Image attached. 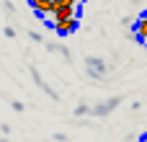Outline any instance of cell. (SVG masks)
I'll use <instances>...</instances> for the list:
<instances>
[{"instance_id": "cell-7", "label": "cell", "mask_w": 147, "mask_h": 142, "mask_svg": "<svg viewBox=\"0 0 147 142\" xmlns=\"http://www.w3.org/2000/svg\"><path fill=\"white\" fill-rule=\"evenodd\" d=\"M88 111H90V106H85V103H80V106L75 109V114H78V116H83V114H88Z\"/></svg>"}, {"instance_id": "cell-9", "label": "cell", "mask_w": 147, "mask_h": 142, "mask_svg": "<svg viewBox=\"0 0 147 142\" xmlns=\"http://www.w3.org/2000/svg\"><path fill=\"white\" fill-rule=\"evenodd\" d=\"M28 39H31V41H41V34H36V31H31V34H28Z\"/></svg>"}, {"instance_id": "cell-6", "label": "cell", "mask_w": 147, "mask_h": 142, "mask_svg": "<svg viewBox=\"0 0 147 142\" xmlns=\"http://www.w3.org/2000/svg\"><path fill=\"white\" fill-rule=\"evenodd\" d=\"M49 52H59L62 57H67V60H70V49H67V47H62V44H49Z\"/></svg>"}, {"instance_id": "cell-11", "label": "cell", "mask_w": 147, "mask_h": 142, "mask_svg": "<svg viewBox=\"0 0 147 142\" xmlns=\"http://www.w3.org/2000/svg\"><path fill=\"white\" fill-rule=\"evenodd\" d=\"M142 18H145V21H147V13H145V16H142Z\"/></svg>"}, {"instance_id": "cell-3", "label": "cell", "mask_w": 147, "mask_h": 142, "mask_svg": "<svg viewBox=\"0 0 147 142\" xmlns=\"http://www.w3.org/2000/svg\"><path fill=\"white\" fill-rule=\"evenodd\" d=\"M119 101H121V98H109L106 103H101V106H96V109H90V114H96V116H103V114H109V111H114V109L119 106Z\"/></svg>"}, {"instance_id": "cell-5", "label": "cell", "mask_w": 147, "mask_h": 142, "mask_svg": "<svg viewBox=\"0 0 147 142\" xmlns=\"http://www.w3.org/2000/svg\"><path fill=\"white\" fill-rule=\"evenodd\" d=\"M134 39L142 41V44L147 41V21L145 18H140V23H137V28H134Z\"/></svg>"}, {"instance_id": "cell-8", "label": "cell", "mask_w": 147, "mask_h": 142, "mask_svg": "<svg viewBox=\"0 0 147 142\" xmlns=\"http://www.w3.org/2000/svg\"><path fill=\"white\" fill-rule=\"evenodd\" d=\"M5 39H16V28H10V26H5Z\"/></svg>"}, {"instance_id": "cell-12", "label": "cell", "mask_w": 147, "mask_h": 142, "mask_svg": "<svg viewBox=\"0 0 147 142\" xmlns=\"http://www.w3.org/2000/svg\"><path fill=\"white\" fill-rule=\"evenodd\" d=\"M0 142H8V140H0Z\"/></svg>"}, {"instance_id": "cell-10", "label": "cell", "mask_w": 147, "mask_h": 142, "mask_svg": "<svg viewBox=\"0 0 147 142\" xmlns=\"http://www.w3.org/2000/svg\"><path fill=\"white\" fill-rule=\"evenodd\" d=\"M140 142H147V135H145V137H142V140H140Z\"/></svg>"}, {"instance_id": "cell-2", "label": "cell", "mask_w": 147, "mask_h": 142, "mask_svg": "<svg viewBox=\"0 0 147 142\" xmlns=\"http://www.w3.org/2000/svg\"><path fill=\"white\" fill-rule=\"evenodd\" d=\"M88 72H90L93 80H103V75H106V65H103L98 57H88Z\"/></svg>"}, {"instance_id": "cell-4", "label": "cell", "mask_w": 147, "mask_h": 142, "mask_svg": "<svg viewBox=\"0 0 147 142\" xmlns=\"http://www.w3.org/2000/svg\"><path fill=\"white\" fill-rule=\"evenodd\" d=\"M54 16V21H65V18H75V5H62L59 3V8L52 13Z\"/></svg>"}, {"instance_id": "cell-1", "label": "cell", "mask_w": 147, "mask_h": 142, "mask_svg": "<svg viewBox=\"0 0 147 142\" xmlns=\"http://www.w3.org/2000/svg\"><path fill=\"white\" fill-rule=\"evenodd\" d=\"M52 28L59 34V36H67V34H72L75 28H78V18H65V21H54L52 23Z\"/></svg>"}]
</instances>
